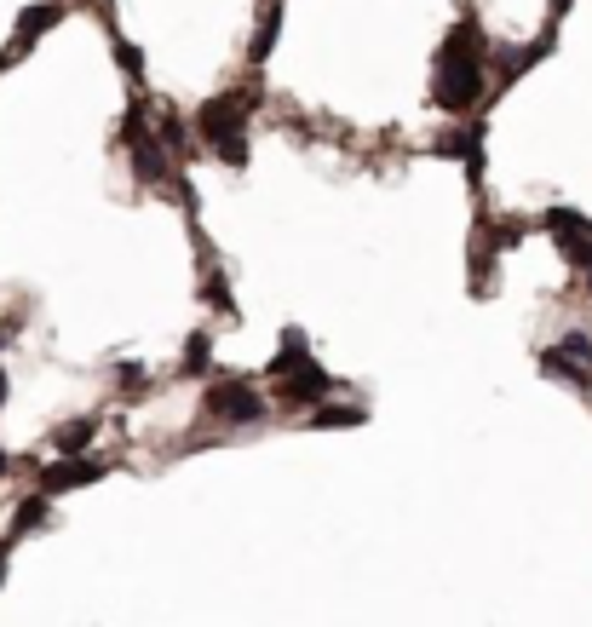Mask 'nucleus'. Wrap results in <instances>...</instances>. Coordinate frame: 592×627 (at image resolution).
I'll list each match as a JSON object with an SVG mask.
<instances>
[{
	"mask_svg": "<svg viewBox=\"0 0 592 627\" xmlns=\"http://www.w3.org/2000/svg\"><path fill=\"white\" fill-rule=\"evenodd\" d=\"M478 127H455V133H449V139H437V156H460V162H472L478 167L483 156H478Z\"/></svg>",
	"mask_w": 592,
	"mask_h": 627,
	"instance_id": "12",
	"label": "nucleus"
},
{
	"mask_svg": "<svg viewBox=\"0 0 592 627\" xmlns=\"http://www.w3.org/2000/svg\"><path fill=\"white\" fill-rule=\"evenodd\" d=\"M363 409H351V403H345V409H322L317 415V426H363Z\"/></svg>",
	"mask_w": 592,
	"mask_h": 627,
	"instance_id": "16",
	"label": "nucleus"
},
{
	"mask_svg": "<svg viewBox=\"0 0 592 627\" xmlns=\"http://www.w3.org/2000/svg\"><path fill=\"white\" fill-rule=\"evenodd\" d=\"M115 64H121L127 75H138V70H144V52H138L133 41H115Z\"/></svg>",
	"mask_w": 592,
	"mask_h": 627,
	"instance_id": "17",
	"label": "nucleus"
},
{
	"mask_svg": "<svg viewBox=\"0 0 592 627\" xmlns=\"http://www.w3.org/2000/svg\"><path fill=\"white\" fill-rule=\"evenodd\" d=\"M437 52H443V58H478V64H483V52H489L483 24H478V18H460V24L449 29V41H443Z\"/></svg>",
	"mask_w": 592,
	"mask_h": 627,
	"instance_id": "9",
	"label": "nucleus"
},
{
	"mask_svg": "<svg viewBox=\"0 0 592 627\" xmlns=\"http://www.w3.org/2000/svg\"><path fill=\"white\" fill-rule=\"evenodd\" d=\"M547 231L558 236V248H564V259H570V265L592 271V225L581 219V213H570V208H552V213H547Z\"/></svg>",
	"mask_w": 592,
	"mask_h": 627,
	"instance_id": "6",
	"label": "nucleus"
},
{
	"mask_svg": "<svg viewBox=\"0 0 592 627\" xmlns=\"http://www.w3.org/2000/svg\"><path fill=\"white\" fill-rule=\"evenodd\" d=\"M104 472H110L104 455H58V461L41 472V484L64 495V489H81V484H92V478H104Z\"/></svg>",
	"mask_w": 592,
	"mask_h": 627,
	"instance_id": "7",
	"label": "nucleus"
},
{
	"mask_svg": "<svg viewBox=\"0 0 592 627\" xmlns=\"http://www.w3.org/2000/svg\"><path fill=\"white\" fill-rule=\"evenodd\" d=\"M46 512H52V501H46V495H23V507L12 512V524H6V547H12V541H23L29 530H41Z\"/></svg>",
	"mask_w": 592,
	"mask_h": 627,
	"instance_id": "10",
	"label": "nucleus"
},
{
	"mask_svg": "<svg viewBox=\"0 0 592 627\" xmlns=\"http://www.w3.org/2000/svg\"><path fill=\"white\" fill-rule=\"evenodd\" d=\"M115 380H121V386L133 392V386H144V369H133V363H127V369H115Z\"/></svg>",
	"mask_w": 592,
	"mask_h": 627,
	"instance_id": "18",
	"label": "nucleus"
},
{
	"mask_svg": "<svg viewBox=\"0 0 592 627\" xmlns=\"http://www.w3.org/2000/svg\"><path fill=\"white\" fill-rule=\"evenodd\" d=\"M6 392H12V380H6V369H0V403H6Z\"/></svg>",
	"mask_w": 592,
	"mask_h": 627,
	"instance_id": "19",
	"label": "nucleus"
},
{
	"mask_svg": "<svg viewBox=\"0 0 592 627\" xmlns=\"http://www.w3.org/2000/svg\"><path fill=\"white\" fill-rule=\"evenodd\" d=\"M98 438V420H69V426H58V438H52V449L58 455H87V443Z\"/></svg>",
	"mask_w": 592,
	"mask_h": 627,
	"instance_id": "11",
	"label": "nucleus"
},
{
	"mask_svg": "<svg viewBox=\"0 0 592 627\" xmlns=\"http://www.w3.org/2000/svg\"><path fill=\"white\" fill-rule=\"evenodd\" d=\"M58 18H64V6H58V0H46V6H29V12H23V24H18V35H12V47L0 52V64H12L18 52H29V47H35V35H41V29H52Z\"/></svg>",
	"mask_w": 592,
	"mask_h": 627,
	"instance_id": "8",
	"label": "nucleus"
},
{
	"mask_svg": "<svg viewBox=\"0 0 592 627\" xmlns=\"http://www.w3.org/2000/svg\"><path fill=\"white\" fill-rule=\"evenodd\" d=\"M0 576H6V553H0Z\"/></svg>",
	"mask_w": 592,
	"mask_h": 627,
	"instance_id": "21",
	"label": "nucleus"
},
{
	"mask_svg": "<svg viewBox=\"0 0 592 627\" xmlns=\"http://www.w3.org/2000/svg\"><path fill=\"white\" fill-rule=\"evenodd\" d=\"M271 374H276V403H282V409H305V403H317V397L334 392V374L322 369V363H311L299 328L282 334V357L271 363Z\"/></svg>",
	"mask_w": 592,
	"mask_h": 627,
	"instance_id": "1",
	"label": "nucleus"
},
{
	"mask_svg": "<svg viewBox=\"0 0 592 627\" xmlns=\"http://www.w3.org/2000/svg\"><path fill=\"white\" fill-rule=\"evenodd\" d=\"M207 369H213V340L196 334V340L184 346V380H196V374H207Z\"/></svg>",
	"mask_w": 592,
	"mask_h": 627,
	"instance_id": "13",
	"label": "nucleus"
},
{
	"mask_svg": "<svg viewBox=\"0 0 592 627\" xmlns=\"http://www.w3.org/2000/svg\"><path fill=\"white\" fill-rule=\"evenodd\" d=\"M202 409L219 426H259L265 420V397L253 392L248 380H213L202 392Z\"/></svg>",
	"mask_w": 592,
	"mask_h": 627,
	"instance_id": "4",
	"label": "nucleus"
},
{
	"mask_svg": "<svg viewBox=\"0 0 592 627\" xmlns=\"http://www.w3.org/2000/svg\"><path fill=\"white\" fill-rule=\"evenodd\" d=\"M202 294L213 305H230V288H225V271H219V265H207V277H202Z\"/></svg>",
	"mask_w": 592,
	"mask_h": 627,
	"instance_id": "15",
	"label": "nucleus"
},
{
	"mask_svg": "<svg viewBox=\"0 0 592 627\" xmlns=\"http://www.w3.org/2000/svg\"><path fill=\"white\" fill-rule=\"evenodd\" d=\"M196 139H202L225 167L248 162V104H242V93L207 98L202 110H196Z\"/></svg>",
	"mask_w": 592,
	"mask_h": 627,
	"instance_id": "2",
	"label": "nucleus"
},
{
	"mask_svg": "<svg viewBox=\"0 0 592 627\" xmlns=\"http://www.w3.org/2000/svg\"><path fill=\"white\" fill-rule=\"evenodd\" d=\"M564 6H570V0H552V12H564Z\"/></svg>",
	"mask_w": 592,
	"mask_h": 627,
	"instance_id": "20",
	"label": "nucleus"
},
{
	"mask_svg": "<svg viewBox=\"0 0 592 627\" xmlns=\"http://www.w3.org/2000/svg\"><path fill=\"white\" fill-rule=\"evenodd\" d=\"M541 369H547V380L587 386V380H592V340H587V334H564L558 346L541 351Z\"/></svg>",
	"mask_w": 592,
	"mask_h": 627,
	"instance_id": "5",
	"label": "nucleus"
},
{
	"mask_svg": "<svg viewBox=\"0 0 592 627\" xmlns=\"http://www.w3.org/2000/svg\"><path fill=\"white\" fill-rule=\"evenodd\" d=\"M276 29H282V18H276V6H265V18H259V35H253V58H271Z\"/></svg>",
	"mask_w": 592,
	"mask_h": 627,
	"instance_id": "14",
	"label": "nucleus"
},
{
	"mask_svg": "<svg viewBox=\"0 0 592 627\" xmlns=\"http://www.w3.org/2000/svg\"><path fill=\"white\" fill-rule=\"evenodd\" d=\"M483 93H489V75H483L478 58H443L437 52V75H432V104L449 110V116H466L478 110Z\"/></svg>",
	"mask_w": 592,
	"mask_h": 627,
	"instance_id": "3",
	"label": "nucleus"
}]
</instances>
